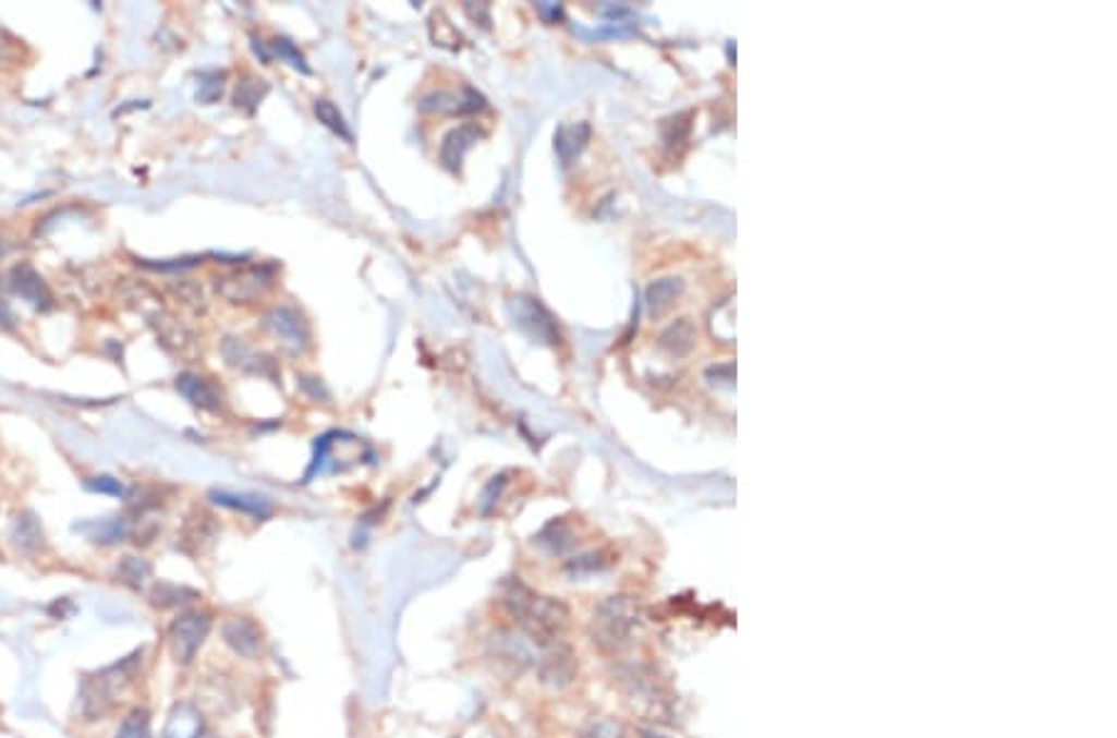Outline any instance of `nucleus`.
<instances>
[{"instance_id": "25", "label": "nucleus", "mask_w": 1117, "mask_h": 738, "mask_svg": "<svg viewBox=\"0 0 1117 738\" xmlns=\"http://www.w3.org/2000/svg\"><path fill=\"white\" fill-rule=\"evenodd\" d=\"M114 738H151V726H149V711L147 709H134L132 714L124 718L120 731Z\"/></svg>"}, {"instance_id": "1", "label": "nucleus", "mask_w": 1117, "mask_h": 738, "mask_svg": "<svg viewBox=\"0 0 1117 738\" xmlns=\"http://www.w3.org/2000/svg\"><path fill=\"white\" fill-rule=\"evenodd\" d=\"M499 604L517 629L536 646L559 642L571 627V612L564 602L534 592L520 577H509L499 586Z\"/></svg>"}, {"instance_id": "30", "label": "nucleus", "mask_w": 1117, "mask_h": 738, "mask_svg": "<svg viewBox=\"0 0 1117 738\" xmlns=\"http://www.w3.org/2000/svg\"><path fill=\"white\" fill-rule=\"evenodd\" d=\"M147 574H149V565L142 562V559H134V557L124 559V565H122V577H124V580L139 586L142 582L147 580Z\"/></svg>"}, {"instance_id": "7", "label": "nucleus", "mask_w": 1117, "mask_h": 738, "mask_svg": "<svg viewBox=\"0 0 1117 738\" xmlns=\"http://www.w3.org/2000/svg\"><path fill=\"white\" fill-rule=\"evenodd\" d=\"M274 277V266H248V269L234 274V277L217 279V289L223 299L234 301V304H252L254 299L262 297L271 287Z\"/></svg>"}, {"instance_id": "6", "label": "nucleus", "mask_w": 1117, "mask_h": 738, "mask_svg": "<svg viewBox=\"0 0 1117 738\" xmlns=\"http://www.w3.org/2000/svg\"><path fill=\"white\" fill-rule=\"evenodd\" d=\"M536 677L549 689H567L574 683L579 674V660L576 652L571 649L564 639L559 642L539 646V654H536L534 662Z\"/></svg>"}, {"instance_id": "16", "label": "nucleus", "mask_w": 1117, "mask_h": 738, "mask_svg": "<svg viewBox=\"0 0 1117 738\" xmlns=\"http://www.w3.org/2000/svg\"><path fill=\"white\" fill-rule=\"evenodd\" d=\"M211 500L221 505V508H229V510H239L244 515H252V518L256 520H266L271 518L274 512V505L268 497H262V495H236V493H223V491H214Z\"/></svg>"}, {"instance_id": "5", "label": "nucleus", "mask_w": 1117, "mask_h": 738, "mask_svg": "<svg viewBox=\"0 0 1117 738\" xmlns=\"http://www.w3.org/2000/svg\"><path fill=\"white\" fill-rule=\"evenodd\" d=\"M211 631L209 612H184L169 627V649L177 664H192Z\"/></svg>"}, {"instance_id": "13", "label": "nucleus", "mask_w": 1117, "mask_h": 738, "mask_svg": "<svg viewBox=\"0 0 1117 738\" xmlns=\"http://www.w3.org/2000/svg\"><path fill=\"white\" fill-rule=\"evenodd\" d=\"M162 738H217L207 724H204L202 711L192 704H177L169 714Z\"/></svg>"}, {"instance_id": "20", "label": "nucleus", "mask_w": 1117, "mask_h": 738, "mask_svg": "<svg viewBox=\"0 0 1117 738\" xmlns=\"http://www.w3.org/2000/svg\"><path fill=\"white\" fill-rule=\"evenodd\" d=\"M268 93V85L266 80L262 77H254V75H246L241 83L236 85V108L246 110V112H254L258 108V102L264 100V95Z\"/></svg>"}, {"instance_id": "2", "label": "nucleus", "mask_w": 1117, "mask_h": 738, "mask_svg": "<svg viewBox=\"0 0 1117 738\" xmlns=\"http://www.w3.org/2000/svg\"><path fill=\"white\" fill-rule=\"evenodd\" d=\"M643 612L641 604L626 594L606 597L594 607L588 621V639L604 654H619L633 642L641 629Z\"/></svg>"}, {"instance_id": "18", "label": "nucleus", "mask_w": 1117, "mask_h": 738, "mask_svg": "<svg viewBox=\"0 0 1117 738\" xmlns=\"http://www.w3.org/2000/svg\"><path fill=\"white\" fill-rule=\"evenodd\" d=\"M13 289L21 293L25 301H31L33 306L48 308L50 306V291L45 287L43 279L35 274L31 266H17L13 271Z\"/></svg>"}, {"instance_id": "17", "label": "nucleus", "mask_w": 1117, "mask_h": 738, "mask_svg": "<svg viewBox=\"0 0 1117 738\" xmlns=\"http://www.w3.org/2000/svg\"><path fill=\"white\" fill-rule=\"evenodd\" d=\"M588 135H592V130H588L586 122L561 124V128L557 130V137H554V147H557V155L561 162L564 165L574 162V159L581 155V149L586 147Z\"/></svg>"}, {"instance_id": "32", "label": "nucleus", "mask_w": 1117, "mask_h": 738, "mask_svg": "<svg viewBox=\"0 0 1117 738\" xmlns=\"http://www.w3.org/2000/svg\"><path fill=\"white\" fill-rule=\"evenodd\" d=\"M502 487H505V475H499V477L491 480V483L487 485L485 495H482V512H489V505L497 500L499 493H502Z\"/></svg>"}, {"instance_id": "10", "label": "nucleus", "mask_w": 1117, "mask_h": 738, "mask_svg": "<svg viewBox=\"0 0 1117 738\" xmlns=\"http://www.w3.org/2000/svg\"><path fill=\"white\" fill-rule=\"evenodd\" d=\"M489 652L502 664L526 669V666H534L539 646H536L530 637H524L520 629H499L489 639Z\"/></svg>"}, {"instance_id": "3", "label": "nucleus", "mask_w": 1117, "mask_h": 738, "mask_svg": "<svg viewBox=\"0 0 1117 738\" xmlns=\"http://www.w3.org/2000/svg\"><path fill=\"white\" fill-rule=\"evenodd\" d=\"M619 689L626 706L646 722H664L670 716V693L648 666H626L619 672Z\"/></svg>"}, {"instance_id": "31", "label": "nucleus", "mask_w": 1117, "mask_h": 738, "mask_svg": "<svg viewBox=\"0 0 1117 738\" xmlns=\"http://www.w3.org/2000/svg\"><path fill=\"white\" fill-rule=\"evenodd\" d=\"M124 532H128V528H124L122 520H107V522L97 524V532L93 535V540L95 542H114V540H120Z\"/></svg>"}, {"instance_id": "19", "label": "nucleus", "mask_w": 1117, "mask_h": 738, "mask_svg": "<svg viewBox=\"0 0 1117 738\" xmlns=\"http://www.w3.org/2000/svg\"><path fill=\"white\" fill-rule=\"evenodd\" d=\"M576 738H629L626 728L614 716H588L584 724L576 728Z\"/></svg>"}, {"instance_id": "4", "label": "nucleus", "mask_w": 1117, "mask_h": 738, "mask_svg": "<svg viewBox=\"0 0 1117 738\" xmlns=\"http://www.w3.org/2000/svg\"><path fill=\"white\" fill-rule=\"evenodd\" d=\"M139 664H142V654H132L130 660H124L122 664H114V666H110V669L97 674V677L87 679L83 687V693H80L85 714L87 716L105 714V711L122 697V691L130 687L134 677H137Z\"/></svg>"}, {"instance_id": "12", "label": "nucleus", "mask_w": 1117, "mask_h": 738, "mask_svg": "<svg viewBox=\"0 0 1117 738\" xmlns=\"http://www.w3.org/2000/svg\"><path fill=\"white\" fill-rule=\"evenodd\" d=\"M479 137H482V130L475 122H464V124H460V128H454L450 135L442 140V147H440V162L445 165V170L460 172L464 155H468V149L475 145Z\"/></svg>"}, {"instance_id": "9", "label": "nucleus", "mask_w": 1117, "mask_h": 738, "mask_svg": "<svg viewBox=\"0 0 1117 738\" xmlns=\"http://www.w3.org/2000/svg\"><path fill=\"white\" fill-rule=\"evenodd\" d=\"M512 314H514V324L520 326L524 334H530L534 341H542V343L559 341L557 324H554L549 311L539 304V299L517 297L512 301Z\"/></svg>"}, {"instance_id": "8", "label": "nucleus", "mask_w": 1117, "mask_h": 738, "mask_svg": "<svg viewBox=\"0 0 1117 738\" xmlns=\"http://www.w3.org/2000/svg\"><path fill=\"white\" fill-rule=\"evenodd\" d=\"M266 328L281 341L283 349L293 355H299L308 349V343H311L308 324L303 322V316L296 308L279 306V308L268 311Z\"/></svg>"}, {"instance_id": "22", "label": "nucleus", "mask_w": 1117, "mask_h": 738, "mask_svg": "<svg viewBox=\"0 0 1117 738\" xmlns=\"http://www.w3.org/2000/svg\"><path fill=\"white\" fill-rule=\"evenodd\" d=\"M693 341H695V331L688 322H678L673 326H668L666 331L660 334V346L676 355H683L685 351H691Z\"/></svg>"}, {"instance_id": "33", "label": "nucleus", "mask_w": 1117, "mask_h": 738, "mask_svg": "<svg viewBox=\"0 0 1117 738\" xmlns=\"http://www.w3.org/2000/svg\"><path fill=\"white\" fill-rule=\"evenodd\" d=\"M464 11H468L470 17H475V21L482 15V21L489 25V5H477V8L475 5H464Z\"/></svg>"}, {"instance_id": "15", "label": "nucleus", "mask_w": 1117, "mask_h": 738, "mask_svg": "<svg viewBox=\"0 0 1117 738\" xmlns=\"http://www.w3.org/2000/svg\"><path fill=\"white\" fill-rule=\"evenodd\" d=\"M177 390L196 408H204V411H219L221 408L219 390L214 388L207 378L194 376V373H182V376H177Z\"/></svg>"}, {"instance_id": "26", "label": "nucleus", "mask_w": 1117, "mask_h": 738, "mask_svg": "<svg viewBox=\"0 0 1117 738\" xmlns=\"http://www.w3.org/2000/svg\"><path fill=\"white\" fill-rule=\"evenodd\" d=\"M194 597L196 592L174 584H157L155 592H151V602H155L157 607H177V604H184Z\"/></svg>"}, {"instance_id": "28", "label": "nucleus", "mask_w": 1117, "mask_h": 738, "mask_svg": "<svg viewBox=\"0 0 1117 738\" xmlns=\"http://www.w3.org/2000/svg\"><path fill=\"white\" fill-rule=\"evenodd\" d=\"M223 73H211V75H202V85H199V93H196V97H199L202 102H214L217 97L221 95V87H223Z\"/></svg>"}, {"instance_id": "14", "label": "nucleus", "mask_w": 1117, "mask_h": 738, "mask_svg": "<svg viewBox=\"0 0 1117 738\" xmlns=\"http://www.w3.org/2000/svg\"><path fill=\"white\" fill-rule=\"evenodd\" d=\"M482 108H485V100H482V95L472 90V87H464L460 95L437 93V95L425 97V100L420 102V110H425V112L470 114V112H477Z\"/></svg>"}, {"instance_id": "27", "label": "nucleus", "mask_w": 1117, "mask_h": 738, "mask_svg": "<svg viewBox=\"0 0 1117 738\" xmlns=\"http://www.w3.org/2000/svg\"><path fill=\"white\" fill-rule=\"evenodd\" d=\"M274 56H279L281 60H286V62H289V65H291V68H296V70H301V73H303V75H308V73H311V68L306 65V58H303V56H301V52H299V48H296V46H293V43H291V40H286V38H276V40L271 43V58H274Z\"/></svg>"}, {"instance_id": "21", "label": "nucleus", "mask_w": 1117, "mask_h": 738, "mask_svg": "<svg viewBox=\"0 0 1117 738\" xmlns=\"http://www.w3.org/2000/svg\"><path fill=\"white\" fill-rule=\"evenodd\" d=\"M681 291H683V283L678 279H660L656 283H651L646 291V301H648L651 311H654V314H660L666 306L673 304L676 297Z\"/></svg>"}, {"instance_id": "29", "label": "nucleus", "mask_w": 1117, "mask_h": 738, "mask_svg": "<svg viewBox=\"0 0 1117 738\" xmlns=\"http://www.w3.org/2000/svg\"><path fill=\"white\" fill-rule=\"evenodd\" d=\"M87 491H93V493H102V495L122 497V495H124V485L120 483V480H114V477H110V475H102V477H93V480H87Z\"/></svg>"}, {"instance_id": "11", "label": "nucleus", "mask_w": 1117, "mask_h": 738, "mask_svg": "<svg viewBox=\"0 0 1117 738\" xmlns=\"http://www.w3.org/2000/svg\"><path fill=\"white\" fill-rule=\"evenodd\" d=\"M221 637L231 652L244 656V660H256L264 646V631L248 617H231L223 621Z\"/></svg>"}, {"instance_id": "24", "label": "nucleus", "mask_w": 1117, "mask_h": 738, "mask_svg": "<svg viewBox=\"0 0 1117 738\" xmlns=\"http://www.w3.org/2000/svg\"><path fill=\"white\" fill-rule=\"evenodd\" d=\"M13 540H15L17 547L25 549V553H31V549L40 547L43 545L40 524L35 522L33 518H17L15 528H13Z\"/></svg>"}, {"instance_id": "23", "label": "nucleus", "mask_w": 1117, "mask_h": 738, "mask_svg": "<svg viewBox=\"0 0 1117 738\" xmlns=\"http://www.w3.org/2000/svg\"><path fill=\"white\" fill-rule=\"evenodd\" d=\"M316 118H318L320 122H324L330 132H336V135H341V137H343V140H348V142L353 140L351 130H348V124H345V120H343L341 110H338L336 105L330 102V100H318V102H316Z\"/></svg>"}]
</instances>
